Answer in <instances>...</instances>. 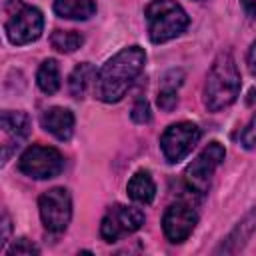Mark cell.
Wrapping results in <instances>:
<instances>
[{
  "label": "cell",
  "mask_w": 256,
  "mask_h": 256,
  "mask_svg": "<svg viewBox=\"0 0 256 256\" xmlns=\"http://www.w3.org/2000/svg\"><path fill=\"white\" fill-rule=\"evenodd\" d=\"M0 134H2V164L22 146L30 134V118L22 110H4L0 116Z\"/></svg>",
  "instance_id": "11"
},
{
  "label": "cell",
  "mask_w": 256,
  "mask_h": 256,
  "mask_svg": "<svg viewBox=\"0 0 256 256\" xmlns=\"http://www.w3.org/2000/svg\"><path fill=\"white\" fill-rule=\"evenodd\" d=\"M8 234H10V218H8V214L4 212V216H2V236H0V248H4V244L8 242Z\"/></svg>",
  "instance_id": "24"
},
{
  "label": "cell",
  "mask_w": 256,
  "mask_h": 256,
  "mask_svg": "<svg viewBox=\"0 0 256 256\" xmlns=\"http://www.w3.org/2000/svg\"><path fill=\"white\" fill-rule=\"evenodd\" d=\"M196 224H198V214H196V210H194L188 202H184V200L172 202V204L166 208L164 216H162V230H164V236H166V240L172 242V244L184 242V240L192 234V230L196 228Z\"/></svg>",
  "instance_id": "10"
},
{
  "label": "cell",
  "mask_w": 256,
  "mask_h": 256,
  "mask_svg": "<svg viewBox=\"0 0 256 256\" xmlns=\"http://www.w3.org/2000/svg\"><path fill=\"white\" fill-rule=\"evenodd\" d=\"M148 22V38L152 44H164L176 36H180L190 18L186 10L176 0H152L144 10Z\"/></svg>",
  "instance_id": "3"
},
{
  "label": "cell",
  "mask_w": 256,
  "mask_h": 256,
  "mask_svg": "<svg viewBox=\"0 0 256 256\" xmlns=\"http://www.w3.org/2000/svg\"><path fill=\"white\" fill-rule=\"evenodd\" d=\"M38 212L48 232L60 234L68 228L72 218V198L66 188H50L38 198Z\"/></svg>",
  "instance_id": "6"
},
{
  "label": "cell",
  "mask_w": 256,
  "mask_h": 256,
  "mask_svg": "<svg viewBox=\"0 0 256 256\" xmlns=\"http://www.w3.org/2000/svg\"><path fill=\"white\" fill-rule=\"evenodd\" d=\"M54 12L66 20H88L96 14V0H54Z\"/></svg>",
  "instance_id": "15"
},
{
  "label": "cell",
  "mask_w": 256,
  "mask_h": 256,
  "mask_svg": "<svg viewBox=\"0 0 256 256\" xmlns=\"http://www.w3.org/2000/svg\"><path fill=\"white\" fill-rule=\"evenodd\" d=\"M200 140V128L194 122L170 124L160 136V150L168 164H178L184 160Z\"/></svg>",
  "instance_id": "8"
},
{
  "label": "cell",
  "mask_w": 256,
  "mask_h": 256,
  "mask_svg": "<svg viewBox=\"0 0 256 256\" xmlns=\"http://www.w3.org/2000/svg\"><path fill=\"white\" fill-rule=\"evenodd\" d=\"M132 120L136 124H148L152 120V112H150V104L146 98H138L132 106V112H130Z\"/></svg>",
  "instance_id": "21"
},
{
  "label": "cell",
  "mask_w": 256,
  "mask_h": 256,
  "mask_svg": "<svg viewBox=\"0 0 256 256\" xmlns=\"http://www.w3.org/2000/svg\"><path fill=\"white\" fill-rule=\"evenodd\" d=\"M176 104H178V88L162 84V88L158 90V106L164 112H170L176 108Z\"/></svg>",
  "instance_id": "19"
},
{
  "label": "cell",
  "mask_w": 256,
  "mask_h": 256,
  "mask_svg": "<svg viewBox=\"0 0 256 256\" xmlns=\"http://www.w3.org/2000/svg\"><path fill=\"white\" fill-rule=\"evenodd\" d=\"M144 62H146V52L136 44L116 52L98 70L94 80V96L106 104L120 102L134 84V80L144 70Z\"/></svg>",
  "instance_id": "1"
},
{
  "label": "cell",
  "mask_w": 256,
  "mask_h": 256,
  "mask_svg": "<svg viewBox=\"0 0 256 256\" xmlns=\"http://www.w3.org/2000/svg\"><path fill=\"white\" fill-rule=\"evenodd\" d=\"M82 42H84V36L76 30H54L50 36L52 48L58 52H64V54L76 52L82 46Z\"/></svg>",
  "instance_id": "18"
},
{
  "label": "cell",
  "mask_w": 256,
  "mask_h": 256,
  "mask_svg": "<svg viewBox=\"0 0 256 256\" xmlns=\"http://www.w3.org/2000/svg\"><path fill=\"white\" fill-rule=\"evenodd\" d=\"M256 232V208L244 214V218L230 230V234L220 242V246L214 250V254H236L240 252L246 242Z\"/></svg>",
  "instance_id": "12"
},
{
  "label": "cell",
  "mask_w": 256,
  "mask_h": 256,
  "mask_svg": "<svg viewBox=\"0 0 256 256\" xmlns=\"http://www.w3.org/2000/svg\"><path fill=\"white\" fill-rule=\"evenodd\" d=\"M18 170L36 180H48L64 170V156L52 146L32 144L22 152L18 160Z\"/></svg>",
  "instance_id": "5"
},
{
  "label": "cell",
  "mask_w": 256,
  "mask_h": 256,
  "mask_svg": "<svg viewBox=\"0 0 256 256\" xmlns=\"http://www.w3.org/2000/svg\"><path fill=\"white\" fill-rule=\"evenodd\" d=\"M240 144L246 148V150H252L256 148V114L250 118V122L242 128L240 132Z\"/></svg>",
  "instance_id": "22"
},
{
  "label": "cell",
  "mask_w": 256,
  "mask_h": 256,
  "mask_svg": "<svg viewBox=\"0 0 256 256\" xmlns=\"http://www.w3.org/2000/svg\"><path fill=\"white\" fill-rule=\"evenodd\" d=\"M144 212L134 206L114 204L106 210L100 222V236L104 242H116L126 234H132L144 226Z\"/></svg>",
  "instance_id": "9"
},
{
  "label": "cell",
  "mask_w": 256,
  "mask_h": 256,
  "mask_svg": "<svg viewBox=\"0 0 256 256\" xmlns=\"http://www.w3.org/2000/svg\"><path fill=\"white\" fill-rule=\"evenodd\" d=\"M44 30V16L36 6L24 4L22 0H16V10L8 14L4 22L6 38L14 46H24L40 38Z\"/></svg>",
  "instance_id": "4"
},
{
  "label": "cell",
  "mask_w": 256,
  "mask_h": 256,
  "mask_svg": "<svg viewBox=\"0 0 256 256\" xmlns=\"http://www.w3.org/2000/svg\"><path fill=\"white\" fill-rule=\"evenodd\" d=\"M240 2H242V6H244L246 14L256 16V0H240Z\"/></svg>",
  "instance_id": "25"
},
{
  "label": "cell",
  "mask_w": 256,
  "mask_h": 256,
  "mask_svg": "<svg viewBox=\"0 0 256 256\" xmlns=\"http://www.w3.org/2000/svg\"><path fill=\"white\" fill-rule=\"evenodd\" d=\"M96 80V70L90 62H80L68 76V90H70V96L74 98H82L88 90L90 84H94Z\"/></svg>",
  "instance_id": "16"
},
{
  "label": "cell",
  "mask_w": 256,
  "mask_h": 256,
  "mask_svg": "<svg viewBox=\"0 0 256 256\" xmlns=\"http://www.w3.org/2000/svg\"><path fill=\"white\" fill-rule=\"evenodd\" d=\"M36 84L48 96H52L60 90V68L54 58H48L40 64V68L36 72Z\"/></svg>",
  "instance_id": "17"
},
{
  "label": "cell",
  "mask_w": 256,
  "mask_h": 256,
  "mask_svg": "<svg viewBox=\"0 0 256 256\" xmlns=\"http://www.w3.org/2000/svg\"><path fill=\"white\" fill-rule=\"evenodd\" d=\"M128 196L138 204H150L156 196V184L148 170H138L132 174V178L126 184Z\"/></svg>",
  "instance_id": "14"
},
{
  "label": "cell",
  "mask_w": 256,
  "mask_h": 256,
  "mask_svg": "<svg viewBox=\"0 0 256 256\" xmlns=\"http://www.w3.org/2000/svg\"><path fill=\"white\" fill-rule=\"evenodd\" d=\"M40 124L46 132H50L54 138L62 142L70 140L74 134V114L62 106H52L44 110L40 116Z\"/></svg>",
  "instance_id": "13"
},
{
  "label": "cell",
  "mask_w": 256,
  "mask_h": 256,
  "mask_svg": "<svg viewBox=\"0 0 256 256\" xmlns=\"http://www.w3.org/2000/svg\"><path fill=\"white\" fill-rule=\"evenodd\" d=\"M240 72L230 52H220L206 76L204 84V106L210 112H218L236 102L240 94Z\"/></svg>",
  "instance_id": "2"
},
{
  "label": "cell",
  "mask_w": 256,
  "mask_h": 256,
  "mask_svg": "<svg viewBox=\"0 0 256 256\" xmlns=\"http://www.w3.org/2000/svg\"><path fill=\"white\" fill-rule=\"evenodd\" d=\"M226 156V150L220 142H210L184 170V180L188 184L190 190H194L196 194H206L210 180L216 172V168L222 164Z\"/></svg>",
  "instance_id": "7"
},
{
  "label": "cell",
  "mask_w": 256,
  "mask_h": 256,
  "mask_svg": "<svg viewBox=\"0 0 256 256\" xmlns=\"http://www.w3.org/2000/svg\"><path fill=\"white\" fill-rule=\"evenodd\" d=\"M8 256H30V254H40V248L32 244L28 238H18L10 248L4 250Z\"/></svg>",
  "instance_id": "20"
},
{
  "label": "cell",
  "mask_w": 256,
  "mask_h": 256,
  "mask_svg": "<svg viewBox=\"0 0 256 256\" xmlns=\"http://www.w3.org/2000/svg\"><path fill=\"white\" fill-rule=\"evenodd\" d=\"M246 64H248V70H250V74H254V76H256V40L252 42V46H250V50H248V56H246Z\"/></svg>",
  "instance_id": "23"
}]
</instances>
